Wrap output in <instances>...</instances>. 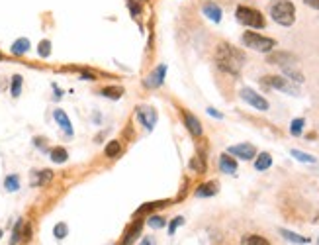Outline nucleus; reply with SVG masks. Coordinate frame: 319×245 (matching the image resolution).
Instances as JSON below:
<instances>
[{"mask_svg":"<svg viewBox=\"0 0 319 245\" xmlns=\"http://www.w3.org/2000/svg\"><path fill=\"white\" fill-rule=\"evenodd\" d=\"M49 157L53 163H65L67 159H69V151L65 149V147H53V149H49Z\"/></svg>","mask_w":319,"mask_h":245,"instance_id":"nucleus-18","label":"nucleus"},{"mask_svg":"<svg viewBox=\"0 0 319 245\" xmlns=\"http://www.w3.org/2000/svg\"><path fill=\"white\" fill-rule=\"evenodd\" d=\"M53 118H55V122H57V126H61V130L65 131L67 135H73V126H71V120H69V116L65 114L63 110H55L53 112Z\"/></svg>","mask_w":319,"mask_h":245,"instance_id":"nucleus-16","label":"nucleus"},{"mask_svg":"<svg viewBox=\"0 0 319 245\" xmlns=\"http://www.w3.org/2000/svg\"><path fill=\"white\" fill-rule=\"evenodd\" d=\"M31 239V226L24 224V231H22V241H29Z\"/></svg>","mask_w":319,"mask_h":245,"instance_id":"nucleus-36","label":"nucleus"},{"mask_svg":"<svg viewBox=\"0 0 319 245\" xmlns=\"http://www.w3.org/2000/svg\"><path fill=\"white\" fill-rule=\"evenodd\" d=\"M241 245H270V241L261 237V235H257V233H247L241 239Z\"/></svg>","mask_w":319,"mask_h":245,"instance_id":"nucleus-21","label":"nucleus"},{"mask_svg":"<svg viewBox=\"0 0 319 245\" xmlns=\"http://www.w3.org/2000/svg\"><path fill=\"white\" fill-rule=\"evenodd\" d=\"M317 245H319V239H317Z\"/></svg>","mask_w":319,"mask_h":245,"instance_id":"nucleus-43","label":"nucleus"},{"mask_svg":"<svg viewBox=\"0 0 319 245\" xmlns=\"http://www.w3.org/2000/svg\"><path fill=\"white\" fill-rule=\"evenodd\" d=\"M165 77H167V65L163 63L159 65L155 71H151L149 75L145 77V81H143V85L147 88H159L163 83H165Z\"/></svg>","mask_w":319,"mask_h":245,"instance_id":"nucleus-9","label":"nucleus"},{"mask_svg":"<svg viewBox=\"0 0 319 245\" xmlns=\"http://www.w3.org/2000/svg\"><path fill=\"white\" fill-rule=\"evenodd\" d=\"M0 237H2V230H0Z\"/></svg>","mask_w":319,"mask_h":245,"instance_id":"nucleus-42","label":"nucleus"},{"mask_svg":"<svg viewBox=\"0 0 319 245\" xmlns=\"http://www.w3.org/2000/svg\"><path fill=\"white\" fill-rule=\"evenodd\" d=\"M2 59H4V55H2V53H0V61H2Z\"/></svg>","mask_w":319,"mask_h":245,"instance_id":"nucleus-41","label":"nucleus"},{"mask_svg":"<svg viewBox=\"0 0 319 245\" xmlns=\"http://www.w3.org/2000/svg\"><path fill=\"white\" fill-rule=\"evenodd\" d=\"M10 51H12V55L16 57H22V55H26L29 51V40L28 38H20V40H16L12 47H10Z\"/></svg>","mask_w":319,"mask_h":245,"instance_id":"nucleus-17","label":"nucleus"},{"mask_svg":"<svg viewBox=\"0 0 319 245\" xmlns=\"http://www.w3.org/2000/svg\"><path fill=\"white\" fill-rule=\"evenodd\" d=\"M280 233H282L284 239H288V241H292V243H300V245L309 243L307 237H302V235H298V233H294V231H290V230H280Z\"/></svg>","mask_w":319,"mask_h":245,"instance_id":"nucleus-24","label":"nucleus"},{"mask_svg":"<svg viewBox=\"0 0 319 245\" xmlns=\"http://www.w3.org/2000/svg\"><path fill=\"white\" fill-rule=\"evenodd\" d=\"M261 85L264 88H276V90H282L286 94H292V96H298V88L292 85L288 79L284 77H278V75H268V77H262L261 79Z\"/></svg>","mask_w":319,"mask_h":245,"instance_id":"nucleus-5","label":"nucleus"},{"mask_svg":"<svg viewBox=\"0 0 319 245\" xmlns=\"http://www.w3.org/2000/svg\"><path fill=\"white\" fill-rule=\"evenodd\" d=\"M290 153H292V157L298 159L300 163H309V165L317 163V159L313 157V155H309V153H304V151H300V149H292Z\"/></svg>","mask_w":319,"mask_h":245,"instance_id":"nucleus-26","label":"nucleus"},{"mask_svg":"<svg viewBox=\"0 0 319 245\" xmlns=\"http://www.w3.org/2000/svg\"><path fill=\"white\" fill-rule=\"evenodd\" d=\"M270 18L274 20L276 24L284 26V28H290L296 22V6L292 0H274L270 4Z\"/></svg>","mask_w":319,"mask_h":245,"instance_id":"nucleus-2","label":"nucleus"},{"mask_svg":"<svg viewBox=\"0 0 319 245\" xmlns=\"http://www.w3.org/2000/svg\"><path fill=\"white\" fill-rule=\"evenodd\" d=\"M4 188H6L8 192H16V190L20 188V177H18V174H8V177L4 179Z\"/></svg>","mask_w":319,"mask_h":245,"instance_id":"nucleus-28","label":"nucleus"},{"mask_svg":"<svg viewBox=\"0 0 319 245\" xmlns=\"http://www.w3.org/2000/svg\"><path fill=\"white\" fill-rule=\"evenodd\" d=\"M219 190V185L216 181H208V183H204L200 187L196 188V196L198 198H210V196H214V194H218Z\"/></svg>","mask_w":319,"mask_h":245,"instance_id":"nucleus-14","label":"nucleus"},{"mask_svg":"<svg viewBox=\"0 0 319 245\" xmlns=\"http://www.w3.org/2000/svg\"><path fill=\"white\" fill-rule=\"evenodd\" d=\"M51 181H53V171L44 169V171L33 173V177H31V187H45V185H49Z\"/></svg>","mask_w":319,"mask_h":245,"instance_id":"nucleus-15","label":"nucleus"},{"mask_svg":"<svg viewBox=\"0 0 319 245\" xmlns=\"http://www.w3.org/2000/svg\"><path fill=\"white\" fill-rule=\"evenodd\" d=\"M165 218H161V216H149L147 218V226L149 228H153V230H161V228H165Z\"/></svg>","mask_w":319,"mask_h":245,"instance_id":"nucleus-33","label":"nucleus"},{"mask_svg":"<svg viewBox=\"0 0 319 245\" xmlns=\"http://www.w3.org/2000/svg\"><path fill=\"white\" fill-rule=\"evenodd\" d=\"M304 126H305V120H304V118H296V120H292L290 133L294 135V137L302 135V131H304Z\"/></svg>","mask_w":319,"mask_h":245,"instance_id":"nucleus-31","label":"nucleus"},{"mask_svg":"<svg viewBox=\"0 0 319 245\" xmlns=\"http://www.w3.org/2000/svg\"><path fill=\"white\" fill-rule=\"evenodd\" d=\"M266 63L278 65V67H292V65H298V57L290 51H274V53H268Z\"/></svg>","mask_w":319,"mask_h":245,"instance_id":"nucleus-7","label":"nucleus"},{"mask_svg":"<svg viewBox=\"0 0 319 245\" xmlns=\"http://www.w3.org/2000/svg\"><path fill=\"white\" fill-rule=\"evenodd\" d=\"M141 222H133L130 228H128V231H126V239H124V245H131L133 243V239L139 235V231H141Z\"/></svg>","mask_w":319,"mask_h":245,"instance_id":"nucleus-20","label":"nucleus"},{"mask_svg":"<svg viewBox=\"0 0 319 245\" xmlns=\"http://www.w3.org/2000/svg\"><path fill=\"white\" fill-rule=\"evenodd\" d=\"M241 42L245 47L253 49V51H261V53H270L276 47V40L272 38H266V36H261L257 31H245L241 36Z\"/></svg>","mask_w":319,"mask_h":245,"instance_id":"nucleus-4","label":"nucleus"},{"mask_svg":"<svg viewBox=\"0 0 319 245\" xmlns=\"http://www.w3.org/2000/svg\"><path fill=\"white\" fill-rule=\"evenodd\" d=\"M137 118H139V122L145 126L147 130H153L155 124H157V112L153 108H149V106H139L137 108Z\"/></svg>","mask_w":319,"mask_h":245,"instance_id":"nucleus-10","label":"nucleus"},{"mask_svg":"<svg viewBox=\"0 0 319 245\" xmlns=\"http://www.w3.org/2000/svg\"><path fill=\"white\" fill-rule=\"evenodd\" d=\"M241 98L247 102V104H251L253 108H257V110H261V112H266L268 110V100L264 98V96H261L259 92H255L253 88H249V87H245V88H241Z\"/></svg>","mask_w":319,"mask_h":245,"instance_id":"nucleus-6","label":"nucleus"},{"mask_svg":"<svg viewBox=\"0 0 319 245\" xmlns=\"http://www.w3.org/2000/svg\"><path fill=\"white\" fill-rule=\"evenodd\" d=\"M22 85H24V79H22V75H14L12 77V85H10V94L18 98L20 94H22Z\"/></svg>","mask_w":319,"mask_h":245,"instance_id":"nucleus-27","label":"nucleus"},{"mask_svg":"<svg viewBox=\"0 0 319 245\" xmlns=\"http://www.w3.org/2000/svg\"><path fill=\"white\" fill-rule=\"evenodd\" d=\"M33 144L37 145L39 149H44V151L47 149V147H45V139H44V137H35V139H33Z\"/></svg>","mask_w":319,"mask_h":245,"instance_id":"nucleus-39","label":"nucleus"},{"mask_svg":"<svg viewBox=\"0 0 319 245\" xmlns=\"http://www.w3.org/2000/svg\"><path fill=\"white\" fill-rule=\"evenodd\" d=\"M270 165H272L270 153H261V155L255 157V169L257 171H266V169H270Z\"/></svg>","mask_w":319,"mask_h":245,"instance_id":"nucleus-19","label":"nucleus"},{"mask_svg":"<svg viewBox=\"0 0 319 245\" xmlns=\"http://www.w3.org/2000/svg\"><path fill=\"white\" fill-rule=\"evenodd\" d=\"M219 171L225 174H235L237 173V161L229 153L219 155Z\"/></svg>","mask_w":319,"mask_h":245,"instance_id":"nucleus-12","label":"nucleus"},{"mask_svg":"<svg viewBox=\"0 0 319 245\" xmlns=\"http://www.w3.org/2000/svg\"><path fill=\"white\" fill-rule=\"evenodd\" d=\"M235 18H237L239 24H243V26H247V28L262 29L264 26H266V20H264V16H262L261 10L251 8V6H245V4L237 6Z\"/></svg>","mask_w":319,"mask_h":245,"instance_id":"nucleus-3","label":"nucleus"},{"mask_svg":"<svg viewBox=\"0 0 319 245\" xmlns=\"http://www.w3.org/2000/svg\"><path fill=\"white\" fill-rule=\"evenodd\" d=\"M53 233H55V237H57V239H65V237H67V233H69V228H67V224L59 222L57 226L53 228Z\"/></svg>","mask_w":319,"mask_h":245,"instance_id":"nucleus-34","label":"nucleus"},{"mask_svg":"<svg viewBox=\"0 0 319 245\" xmlns=\"http://www.w3.org/2000/svg\"><path fill=\"white\" fill-rule=\"evenodd\" d=\"M227 153L233 155V157H239L243 161H251V159L257 157V147L251 144H239V145H231L227 149Z\"/></svg>","mask_w":319,"mask_h":245,"instance_id":"nucleus-8","label":"nucleus"},{"mask_svg":"<svg viewBox=\"0 0 319 245\" xmlns=\"http://www.w3.org/2000/svg\"><path fill=\"white\" fill-rule=\"evenodd\" d=\"M100 94L102 96H106V98L117 100V98H122V96H124V88L122 87H104Z\"/></svg>","mask_w":319,"mask_h":245,"instance_id":"nucleus-23","label":"nucleus"},{"mask_svg":"<svg viewBox=\"0 0 319 245\" xmlns=\"http://www.w3.org/2000/svg\"><path fill=\"white\" fill-rule=\"evenodd\" d=\"M139 245H153V241H151V239H143Z\"/></svg>","mask_w":319,"mask_h":245,"instance_id":"nucleus-40","label":"nucleus"},{"mask_svg":"<svg viewBox=\"0 0 319 245\" xmlns=\"http://www.w3.org/2000/svg\"><path fill=\"white\" fill-rule=\"evenodd\" d=\"M216 63L223 73L239 77L245 65V53L229 44H219L216 49Z\"/></svg>","mask_w":319,"mask_h":245,"instance_id":"nucleus-1","label":"nucleus"},{"mask_svg":"<svg viewBox=\"0 0 319 245\" xmlns=\"http://www.w3.org/2000/svg\"><path fill=\"white\" fill-rule=\"evenodd\" d=\"M282 73H284V77H288V81H296V83H304L305 81L302 71L296 69V65H292V67H282Z\"/></svg>","mask_w":319,"mask_h":245,"instance_id":"nucleus-22","label":"nucleus"},{"mask_svg":"<svg viewBox=\"0 0 319 245\" xmlns=\"http://www.w3.org/2000/svg\"><path fill=\"white\" fill-rule=\"evenodd\" d=\"M24 220H18L14 226V231H12V239H10V245H18L22 241V231H24Z\"/></svg>","mask_w":319,"mask_h":245,"instance_id":"nucleus-29","label":"nucleus"},{"mask_svg":"<svg viewBox=\"0 0 319 245\" xmlns=\"http://www.w3.org/2000/svg\"><path fill=\"white\" fill-rule=\"evenodd\" d=\"M182 224H184V218H182V216H176V218H174L173 222L169 224V235H174V231L178 230V228H180Z\"/></svg>","mask_w":319,"mask_h":245,"instance_id":"nucleus-35","label":"nucleus"},{"mask_svg":"<svg viewBox=\"0 0 319 245\" xmlns=\"http://www.w3.org/2000/svg\"><path fill=\"white\" fill-rule=\"evenodd\" d=\"M206 112H208L210 116H214V118H218V120H221V118H223V114H221V112H218L216 108H208Z\"/></svg>","mask_w":319,"mask_h":245,"instance_id":"nucleus-37","label":"nucleus"},{"mask_svg":"<svg viewBox=\"0 0 319 245\" xmlns=\"http://www.w3.org/2000/svg\"><path fill=\"white\" fill-rule=\"evenodd\" d=\"M202 12L206 18H210L214 24H219L221 22V16H223V12H221V8H219V4H216V2H206L202 6Z\"/></svg>","mask_w":319,"mask_h":245,"instance_id":"nucleus-13","label":"nucleus"},{"mask_svg":"<svg viewBox=\"0 0 319 245\" xmlns=\"http://www.w3.org/2000/svg\"><path fill=\"white\" fill-rule=\"evenodd\" d=\"M305 4L309 6V8H313V10H319V0H304Z\"/></svg>","mask_w":319,"mask_h":245,"instance_id":"nucleus-38","label":"nucleus"},{"mask_svg":"<svg viewBox=\"0 0 319 245\" xmlns=\"http://www.w3.org/2000/svg\"><path fill=\"white\" fill-rule=\"evenodd\" d=\"M190 169L192 171H196V173H206V159L202 157V155H196V157L190 161Z\"/></svg>","mask_w":319,"mask_h":245,"instance_id":"nucleus-30","label":"nucleus"},{"mask_svg":"<svg viewBox=\"0 0 319 245\" xmlns=\"http://www.w3.org/2000/svg\"><path fill=\"white\" fill-rule=\"evenodd\" d=\"M106 157L108 159H116L119 157V153H122V144L117 142V139H114V142H110V144L106 145Z\"/></svg>","mask_w":319,"mask_h":245,"instance_id":"nucleus-25","label":"nucleus"},{"mask_svg":"<svg viewBox=\"0 0 319 245\" xmlns=\"http://www.w3.org/2000/svg\"><path fill=\"white\" fill-rule=\"evenodd\" d=\"M37 53H39V57L47 59L51 55V42L49 40H42L39 45H37Z\"/></svg>","mask_w":319,"mask_h":245,"instance_id":"nucleus-32","label":"nucleus"},{"mask_svg":"<svg viewBox=\"0 0 319 245\" xmlns=\"http://www.w3.org/2000/svg\"><path fill=\"white\" fill-rule=\"evenodd\" d=\"M182 118H184V124H186L190 133H192L194 137H200V135H202V124H200V120L192 114V112H188V110H182Z\"/></svg>","mask_w":319,"mask_h":245,"instance_id":"nucleus-11","label":"nucleus"}]
</instances>
